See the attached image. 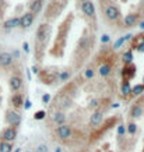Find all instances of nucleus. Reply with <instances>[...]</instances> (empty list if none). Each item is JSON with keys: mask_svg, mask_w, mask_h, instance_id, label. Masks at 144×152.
I'll return each mask as SVG.
<instances>
[{"mask_svg": "<svg viewBox=\"0 0 144 152\" xmlns=\"http://www.w3.org/2000/svg\"><path fill=\"white\" fill-rule=\"evenodd\" d=\"M49 37H51V27L48 24L39 25L37 31V37H35V57L38 61L42 60V57H43V50L48 45Z\"/></svg>", "mask_w": 144, "mask_h": 152, "instance_id": "nucleus-1", "label": "nucleus"}, {"mask_svg": "<svg viewBox=\"0 0 144 152\" xmlns=\"http://www.w3.org/2000/svg\"><path fill=\"white\" fill-rule=\"evenodd\" d=\"M90 50H91V38L87 37V34H84L80 38L76 50L73 52V63H76V67H80L83 64L85 57H88Z\"/></svg>", "mask_w": 144, "mask_h": 152, "instance_id": "nucleus-2", "label": "nucleus"}, {"mask_svg": "<svg viewBox=\"0 0 144 152\" xmlns=\"http://www.w3.org/2000/svg\"><path fill=\"white\" fill-rule=\"evenodd\" d=\"M104 17L108 21H116L120 18V10L115 4H108L104 7Z\"/></svg>", "mask_w": 144, "mask_h": 152, "instance_id": "nucleus-3", "label": "nucleus"}, {"mask_svg": "<svg viewBox=\"0 0 144 152\" xmlns=\"http://www.w3.org/2000/svg\"><path fill=\"white\" fill-rule=\"evenodd\" d=\"M81 11L87 18H95V7H94V3L91 0H84L81 3Z\"/></svg>", "mask_w": 144, "mask_h": 152, "instance_id": "nucleus-4", "label": "nucleus"}, {"mask_svg": "<svg viewBox=\"0 0 144 152\" xmlns=\"http://www.w3.org/2000/svg\"><path fill=\"white\" fill-rule=\"evenodd\" d=\"M0 137H1V141H4V142H13L15 137H17V129H14V127H6L1 134H0Z\"/></svg>", "mask_w": 144, "mask_h": 152, "instance_id": "nucleus-5", "label": "nucleus"}, {"mask_svg": "<svg viewBox=\"0 0 144 152\" xmlns=\"http://www.w3.org/2000/svg\"><path fill=\"white\" fill-rule=\"evenodd\" d=\"M9 85H10V89H11L14 94H18L20 91L23 89V85H24L23 77H21V75H13L9 81Z\"/></svg>", "mask_w": 144, "mask_h": 152, "instance_id": "nucleus-6", "label": "nucleus"}, {"mask_svg": "<svg viewBox=\"0 0 144 152\" xmlns=\"http://www.w3.org/2000/svg\"><path fill=\"white\" fill-rule=\"evenodd\" d=\"M6 121H7L11 127L17 129L20 124V121H21V117H20V115L15 110H7V113H6Z\"/></svg>", "mask_w": 144, "mask_h": 152, "instance_id": "nucleus-7", "label": "nucleus"}, {"mask_svg": "<svg viewBox=\"0 0 144 152\" xmlns=\"http://www.w3.org/2000/svg\"><path fill=\"white\" fill-rule=\"evenodd\" d=\"M56 135L60 140H70L73 135V131L67 124H62L56 129Z\"/></svg>", "mask_w": 144, "mask_h": 152, "instance_id": "nucleus-8", "label": "nucleus"}, {"mask_svg": "<svg viewBox=\"0 0 144 152\" xmlns=\"http://www.w3.org/2000/svg\"><path fill=\"white\" fill-rule=\"evenodd\" d=\"M13 61H14V57L11 53H9V52H1V53H0V67H1V69H9V67H11Z\"/></svg>", "mask_w": 144, "mask_h": 152, "instance_id": "nucleus-9", "label": "nucleus"}, {"mask_svg": "<svg viewBox=\"0 0 144 152\" xmlns=\"http://www.w3.org/2000/svg\"><path fill=\"white\" fill-rule=\"evenodd\" d=\"M134 74H136V67L133 63L132 64H125L123 70H122V80L123 81H130L134 77Z\"/></svg>", "mask_w": 144, "mask_h": 152, "instance_id": "nucleus-10", "label": "nucleus"}, {"mask_svg": "<svg viewBox=\"0 0 144 152\" xmlns=\"http://www.w3.org/2000/svg\"><path fill=\"white\" fill-rule=\"evenodd\" d=\"M34 18H35V15L28 11V13L24 14L23 17H20V25L18 27H21L23 29H27V28H29L31 25H32Z\"/></svg>", "mask_w": 144, "mask_h": 152, "instance_id": "nucleus-11", "label": "nucleus"}, {"mask_svg": "<svg viewBox=\"0 0 144 152\" xmlns=\"http://www.w3.org/2000/svg\"><path fill=\"white\" fill-rule=\"evenodd\" d=\"M102 117H104V113L102 112H94L93 115H91V119H90V124L91 127H98V126L101 124V121H102Z\"/></svg>", "mask_w": 144, "mask_h": 152, "instance_id": "nucleus-12", "label": "nucleus"}, {"mask_svg": "<svg viewBox=\"0 0 144 152\" xmlns=\"http://www.w3.org/2000/svg\"><path fill=\"white\" fill-rule=\"evenodd\" d=\"M137 20H139V17H137V14L132 13V14H127L125 17V27L126 28H132L134 27L136 23H137Z\"/></svg>", "mask_w": 144, "mask_h": 152, "instance_id": "nucleus-13", "label": "nucleus"}, {"mask_svg": "<svg viewBox=\"0 0 144 152\" xmlns=\"http://www.w3.org/2000/svg\"><path fill=\"white\" fill-rule=\"evenodd\" d=\"M141 115H143V107H141V105H140V102H137L136 105L132 106L130 117H133V119H139V117H141Z\"/></svg>", "mask_w": 144, "mask_h": 152, "instance_id": "nucleus-14", "label": "nucleus"}, {"mask_svg": "<svg viewBox=\"0 0 144 152\" xmlns=\"http://www.w3.org/2000/svg\"><path fill=\"white\" fill-rule=\"evenodd\" d=\"M42 6H43V1H42V0H34L32 3L29 4V13L34 14V15H37L42 10Z\"/></svg>", "mask_w": 144, "mask_h": 152, "instance_id": "nucleus-15", "label": "nucleus"}, {"mask_svg": "<svg viewBox=\"0 0 144 152\" xmlns=\"http://www.w3.org/2000/svg\"><path fill=\"white\" fill-rule=\"evenodd\" d=\"M18 25H20V17H13V18H9L7 21L3 23L4 29H13V28L18 27Z\"/></svg>", "mask_w": 144, "mask_h": 152, "instance_id": "nucleus-16", "label": "nucleus"}, {"mask_svg": "<svg viewBox=\"0 0 144 152\" xmlns=\"http://www.w3.org/2000/svg\"><path fill=\"white\" fill-rule=\"evenodd\" d=\"M120 92H122V96H130L132 95V85H130V81H122V85H120Z\"/></svg>", "mask_w": 144, "mask_h": 152, "instance_id": "nucleus-17", "label": "nucleus"}, {"mask_svg": "<svg viewBox=\"0 0 144 152\" xmlns=\"http://www.w3.org/2000/svg\"><path fill=\"white\" fill-rule=\"evenodd\" d=\"M11 103H13V106L15 107V109H20L21 106H23L24 103V98L21 94H14L13 96H11Z\"/></svg>", "mask_w": 144, "mask_h": 152, "instance_id": "nucleus-18", "label": "nucleus"}, {"mask_svg": "<svg viewBox=\"0 0 144 152\" xmlns=\"http://www.w3.org/2000/svg\"><path fill=\"white\" fill-rule=\"evenodd\" d=\"M98 73H99V75H101V77H108V75L112 73V66L108 64V63H105V64H102V66H99Z\"/></svg>", "mask_w": 144, "mask_h": 152, "instance_id": "nucleus-19", "label": "nucleus"}, {"mask_svg": "<svg viewBox=\"0 0 144 152\" xmlns=\"http://www.w3.org/2000/svg\"><path fill=\"white\" fill-rule=\"evenodd\" d=\"M65 120H66V116L63 112H56L55 113V123L57 126H62L65 124Z\"/></svg>", "mask_w": 144, "mask_h": 152, "instance_id": "nucleus-20", "label": "nucleus"}, {"mask_svg": "<svg viewBox=\"0 0 144 152\" xmlns=\"http://www.w3.org/2000/svg\"><path fill=\"white\" fill-rule=\"evenodd\" d=\"M143 92H144V84H137L136 87L132 88V95H134V96H139Z\"/></svg>", "mask_w": 144, "mask_h": 152, "instance_id": "nucleus-21", "label": "nucleus"}, {"mask_svg": "<svg viewBox=\"0 0 144 152\" xmlns=\"http://www.w3.org/2000/svg\"><path fill=\"white\" fill-rule=\"evenodd\" d=\"M132 60H133V53H132V50H127L123 55V63L125 64H132Z\"/></svg>", "mask_w": 144, "mask_h": 152, "instance_id": "nucleus-22", "label": "nucleus"}, {"mask_svg": "<svg viewBox=\"0 0 144 152\" xmlns=\"http://www.w3.org/2000/svg\"><path fill=\"white\" fill-rule=\"evenodd\" d=\"M11 144L10 142H4V141H1L0 142V152H11Z\"/></svg>", "mask_w": 144, "mask_h": 152, "instance_id": "nucleus-23", "label": "nucleus"}, {"mask_svg": "<svg viewBox=\"0 0 144 152\" xmlns=\"http://www.w3.org/2000/svg\"><path fill=\"white\" fill-rule=\"evenodd\" d=\"M94 74H95V71H94V69H91V67H87V69L84 70V77H85V80H91L94 77Z\"/></svg>", "mask_w": 144, "mask_h": 152, "instance_id": "nucleus-24", "label": "nucleus"}, {"mask_svg": "<svg viewBox=\"0 0 144 152\" xmlns=\"http://www.w3.org/2000/svg\"><path fill=\"white\" fill-rule=\"evenodd\" d=\"M136 131H137V126H136V123H129V124H127V133L129 134H136Z\"/></svg>", "mask_w": 144, "mask_h": 152, "instance_id": "nucleus-25", "label": "nucleus"}, {"mask_svg": "<svg viewBox=\"0 0 144 152\" xmlns=\"http://www.w3.org/2000/svg\"><path fill=\"white\" fill-rule=\"evenodd\" d=\"M57 78H59V81H67V80L70 78V73H69V71L60 73L59 75H57Z\"/></svg>", "mask_w": 144, "mask_h": 152, "instance_id": "nucleus-26", "label": "nucleus"}, {"mask_svg": "<svg viewBox=\"0 0 144 152\" xmlns=\"http://www.w3.org/2000/svg\"><path fill=\"white\" fill-rule=\"evenodd\" d=\"M45 117V112H37L35 113V119L39 120V119H43Z\"/></svg>", "mask_w": 144, "mask_h": 152, "instance_id": "nucleus-27", "label": "nucleus"}, {"mask_svg": "<svg viewBox=\"0 0 144 152\" xmlns=\"http://www.w3.org/2000/svg\"><path fill=\"white\" fill-rule=\"evenodd\" d=\"M37 152H48L46 145H39V147L37 148Z\"/></svg>", "mask_w": 144, "mask_h": 152, "instance_id": "nucleus-28", "label": "nucleus"}, {"mask_svg": "<svg viewBox=\"0 0 144 152\" xmlns=\"http://www.w3.org/2000/svg\"><path fill=\"white\" fill-rule=\"evenodd\" d=\"M123 42H125V38H120V39H119V41H118L116 43H115V46H113V48H115V49H118V48L120 46V45L123 43Z\"/></svg>", "mask_w": 144, "mask_h": 152, "instance_id": "nucleus-29", "label": "nucleus"}, {"mask_svg": "<svg viewBox=\"0 0 144 152\" xmlns=\"http://www.w3.org/2000/svg\"><path fill=\"white\" fill-rule=\"evenodd\" d=\"M118 133L120 134V135H123V134H125V127H123V126H119V129H118Z\"/></svg>", "mask_w": 144, "mask_h": 152, "instance_id": "nucleus-30", "label": "nucleus"}, {"mask_svg": "<svg viewBox=\"0 0 144 152\" xmlns=\"http://www.w3.org/2000/svg\"><path fill=\"white\" fill-rule=\"evenodd\" d=\"M25 107H27V109H29V107H31V101H27V102H25Z\"/></svg>", "mask_w": 144, "mask_h": 152, "instance_id": "nucleus-31", "label": "nucleus"}, {"mask_svg": "<svg viewBox=\"0 0 144 152\" xmlns=\"http://www.w3.org/2000/svg\"><path fill=\"white\" fill-rule=\"evenodd\" d=\"M109 42V37H108V35H104V38H102V42Z\"/></svg>", "mask_w": 144, "mask_h": 152, "instance_id": "nucleus-32", "label": "nucleus"}, {"mask_svg": "<svg viewBox=\"0 0 144 152\" xmlns=\"http://www.w3.org/2000/svg\"><path fill=\"white\" fill-rule=\"evenodd\" d=\"M43 101H45V102L49 101V95H45V96H43Z\"/></svg>", "mask_w": 144, "mask_h": 152, "instance_id": "nucleus-33", "label": "nucleus"}, {"mask_svg": "<svg viewBox=\"0 0 144 152\" xmlns=\"http://www.w3.org/2000/svg\"><path fill=\"white\" fill-rule=\"evenodd\" d=\"M27 152H29V151H27Z\"/></svg>", "mask_w": 144, "mask_h": 152, "instance_id": "nucleus-34", "label": "nucleus"}, {"mask_svg": "<svg viewBox=\"0 0 144 152\" xmlns=\"http://www.w3.org/2000/svg\"><path fill=\"white\" fill-rule=\"evenodd\" d=\"M42 1H43V0H42Z\"/></svg>", "mask_w": 144, "mask_h": 152, "instance_id": "nucleus-35", "label": "nucleus"}]
</instances>
